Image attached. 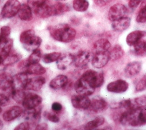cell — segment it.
Here are the masks:
<instances>
[{"instance_id": "1", "label": "cell", "mask_w": 146, "mask_h": 130, "mask_svg": "<svg viewBox=\"0 0 146 130\" xmlns=\"http://www.w3.org/2000/svg\"><path fill=\"white\" fill-rule=\"evenodd\" d=\"M120 123L126 126L140 127L146 124V106L126 110L121 115Z\"/></svg>"}, {"instance_id": "2", "label": "cell", "mask_w": 146, "mask_h": 130, "mask_svg": "<svg viewBox=\"0 0 146 130\" xmlns=\"http://www.w3.org/2000/svg\"><path fill=\"white\" fill-rule=\"evenodd\" d=\"M52 38L62 43H70L74 39L76 31L66 24H61L49 27Z\"/></svg>"}, {"instance_id": "3", "label": "cell", "mask_w": 146, "mask_h": 130, "mask_svg": "<svg viewBox=\"0 0 146 130\" xmlns=\"http://www.w3.org/2000/svg\"><path fill=\"white\" fill-rule=\"evenodd\" d=\"M20 41L27 51H33L41 45L42 40L40 37L35 35L33 30H27L21 34Z\"/></svg>"}, {"instance_id": "4", "label": "cell", "mask_w": 146, "mask_h": 130, "mask_svg": "<svg viewBox=\"0 0 146 130\" xmlns=\"http://www.w3.org/2000/svg\"><path fill=\"white\" fill-rule=\"evenodd\" d=\"M81 77L95 89L101 87L104 81V76L102 73L92 70L85 71Z\"/></svg>"}, {"instance_id": "5", "label": "cell", "mask_w": 146, "mask_h": 130, "mask_svg": "<svg viewBox=\"0 0 146 130\" xmlns=\"http://www.w3.org/2000/svg\"><path fill=\"white\" fill-rule=\"evenodd\" d=\"M21 4L18 0H8L4 5L1 11V16L5 19H9L17 14Z\"/></svg>"}, {"instance_id": "6", "label": "cell", "mask_w": 146, "mask_h": 130, "mask_svg": "<svg viewBox=\"0 0 146 130\" xmlns=\"http://www.w3.org/2000/svg\"><path fill=\"white\" fill-rule=\"evenodd\" d=\"M128 10L126 7L122 4H116L113 5L109 9L108 17L112 22L126 17Z\"/></svg>"}, {"instance_id": "7", "label": "cell", "mask_w": 146, "mask_h": 130, "mask_svg": "<svg viewBox=\"0 0 146 130\" xmlns=\"http://www.w3.org/2000/svg\"><path fill=\"white\" fill-rule=\"evenodd\" d=\"M75 89L78 94L88 97L92 95L96 89L81 77L75 84Z\"/></svg>"}, {"instance_id": "8", "label": "cell", "mask_w": 146, "mask_h": 130, "mask_svg": "<svg viewBox=\"0 0 146 130\" xmlns=\"http://www.w3.org/2000/svg\"><path fill=\"white\" fill-rule=\"evenodd\" d=\"M42 102V98L40 96L33 94L29 93L26 94L22 102L23 106L27 110L35 109L40 106Z\"/></svg>"}, {"instance_id": "9", "label": "cell", "mask_w": 146, "mask_h": 130, "mask_svg": "<svg viewBox=\"0 0 146 130\" xmlns=\"http://www.w3.org/2000/svg\"><path fill=\"white\" fill-rule=\"evenodd\" d=\"M128 87L129 84L126 81L117 80L110 83L107 86V89L108 91L115 94H121L126 92Z\"/></svg>"}, {"instance_id": "10", "label": "cell", "mask_w": 146, "mask_h": 130, "mask_svg": "<svg viewBox=\"0 0 146 130\" xmlns=\"http://www.w3.org/2000/svg\"><path fill=\"white\" fill-rule=\"evenodd\" d=\"M110 60L109 51L106 52L94 53L92 58V65L96 69H101L104 67Z\"/></svg>"}, {"instance_id": "11", "label": "cell", "mask_w": 146, "mask_h": 130, "mask_svg": "<svg viewBox=\"0 0 146 130\" xmlns=\"http://www.w3.org/2000/svg\"><path fill=\"white\" fill-rule=\"evenodd\" d=\"M29 80L27 73L22 72L13 77L12 90H24Z\"/></svg>"}, {"instance_id": "12", "label": "cell", "mask_w": 146, "mask_h": 130, "mask_svg": "<svg viewBox=\"0 0 146 130\" xmlns=\"http://www.w3.org/2000/svg\"><path fill=\"white\" fill-rule=\"evenodd\" d=\"M91 101L88 96L77 95L71 97V103L75 108L79 109H87L89 107Z\"/></svg>"}, {"instance_id": "13", "label": "cell", "mask_w": 146, "mask_h": 130, "mask_svg": "<svg viewBox=\"0 0 146 130\" xmlns=\"http://www.w3.org/2000/svg\"><path fill=\"white\" fill-rule=\"evenodd\" d=\"M92 57L88 51H82L74 56V63L77 67H83L86 66L92 60Z\"/></svg>"}, {"instance_id": "14", "label": "cell", "mask_w": 146, "mask_h": 130, "mask_svg": "<svg viewBox=\"0 0 146 130\" xmlns=\"http://www.w3.org/2000/svg\"><path fill=\"white\" fill-rule=\"evenodd\" d=\"M142 64L139 61H133L126 65L124 70L125 76L127 78L133 77L140 72Z\"/></svg>"}, {"instance_id": "15", "label": "cell", "mask_w": 146, "mask_h": 130, "mask_svg": "<svg viewBox=\"0 0 146 130\" xmlns=\"http://www.w3.org/2000/svg\"><path fill=\"white\" fill-rule=\"evenodd\" d=\"M145 35L146 31L143 30H135L131 32L126 37V44L129 46L133 47L135 44L141 41Z\"/></svg>"}, {"instance_id": "16", "label": "cell", "mask_w": 146, "mask_h": 130, "mask_svg": "<svg viewBox=\"0 0 146 130\" xmlns=\"http://www.w3.org/2000/svg\"><path fill=\"white\" fill-rule=\"evenodd\" d=\"M45 83V79L41 76L35 77L29 79L25 89L37 91H39Z\"/></svg>"}, {"instance_id": "17", "label": "cell", "mask_w": 146, "mask_h": 130, "mask_svg": "<svg viewBox=\"0 0 146 130\" xmlns=\"http://www.w3.org/2000/svg\"><path fill=\"white\" fill-rule=\"evenodd\" d=\"M108 104L107 102L102 98H96L91 101L89 109L96 113L102 112L106 110Z\"/></svg>"}, {"instance_id": "18", "label": "cell", "mask_w": 146, "mask_h": 130, "mask_svg": "<svg viewBox=\"0 0 146 130\" xmlns=\"http://www.w3.org/2000/svg\"><path fill=\"white\" fill-rule=\"evenodd\" d=\"M131 19L126 16L113 22L111 27L114 31L122 32L129 28L131 25Z\"/></svg>"}, {"instance_id": "19", "label": "cell", "mask_w": 146, "mask_h": 130, "mask_svg": "<svg viewBox=\"0 0 146 130\" xmlns=\"http://www.w3.org/2000/svg\"><path fill=\"white\" fill-rule=\"evenodd\" d=\"M74 60V56L70 53L61 55L57 62V67L59 70H64L70 66Z\"/></svg>"}, {"instance_id": "20", "label": "cell", "mask_w": 146, "mask_h": 130, "mask_svg": "<svg viewBox=\"0 0 146 130\" xmlns=\"http://www.w3.org/2000/svg\"><path fill=\"white\" fill-rule=\"evenodd\" d=\"M23 112L22 109L19 107L15 106L5 111L3 114V119L6 121H11L20 116Z\"/></svg>"}, {"instance_id": "21", "label": "cell", "mask_w": 146, "mask_h": 130, "mask_svg": "<svg viewBox=\"0 0 146 130\" xmlns=\"http://www.w3.org/2000/svg\"><path fill=\"white\" fill-rule=\"evenodd\" d=\"M13 84V77L6 72L0 73V89L7 91L12 89Z\"/></svg>"}, {"instance_id": "22", "label": "cell", "mask_w": 146, "mask_h": 130, "mask_svg": "<svg viewBox=\"0 0 146 130\" xmlns=\"http://www.w3.org/2000/svg\"><path fill=\"white\" fill-rule=\"evenodd\" d=\"M24 67L25 71L29 74H34V75H41L45 73V69L38 63L26 64L24 63Z\"/></svg>"}, {"instance_id": "23", "label": "cell", "mask_w": 146, "mask_h": 130, "mask_svg": "<svg viewBox=\"0 0 146 130\" xmlns=\"http://www.w3.org/2000/svg\"><path fill=\"white\" fill-rule=\"evenodd\" d=\"M17 15L21 19L22 21H31L33 18L32 9L28 4H22L19 10V12L17 13Z\"/></svg>"}, {"instance_id": "24", "label": "cell", "mask_w": 146, "mask_h": 130, "mask_svg": "<svg viewBox=\"0 0 146 130\" xmlns=\"http://www.w3.org/2000/svg\"><path fill=\"white\" fill-rule=\"evenodd\" d=\"M111 48V44L107 39H102L95 42L94 45V53L108 52Z\"/></svg>"}, {"instance_id": "25", "label": "cell", "mask_w": 146, "mask_h": 130, "mask_svg": "<svg viewBox=\"0 0 146 130\" xmlns=\"http://www.w3.org/2000/svg\"><path fill=\"white\" fill-rule=\"evenodd\" d=\"M33 11L36 16L41 18H47L53 16L52 6L48 5L46 3Z\"/></svg>"}, {"instance_id": "26", "label": "cell", "mask_w": 146, "mask_h": 130, "mask_svg": "<svg viewBox=\"0 0 146 130\" xmlns=\"http://www.w3.org/2000/svg\"><path fill=\"white\" fill-rule=\"evenodd\" d=\"M68 81V79L66 76L59 75L54 78L49 84L50 87L53 89H58L64 87Z\"/></svg>"}, {"instance_id": "27", "label": "cell", "mask_w": 146, "mask_h": 130, "mask_svg": "<svg viewBox=\"0 0 146 130\" xmlns=\"http://www.w3.org/2000/svg\"><path fill=\"white\" fill-rule=\"evenodd\" d=\"M36 108L27 110L26 117L27 120L30 121V123L31 125L38 122L41 119V109H36Z\"/></svg>"}, {"instance_id": "28", "label": "cell", "mask_w": 146, "mask_h": 130, "mask_svg": "<svg viewBox=\"0 0 146 130\" xmlns=\"http://www.w3.org/2000/svg\"><path fill=\"white\" fill-rule=\"evenodd\" d=\"M124 55V51L122 48L119 45H115L109 51L110 59L112 61H117L121 59Z\"/></svg>"}, {"instance_id": "29", "label": "cell", "mask_w": 146, "mask_h": 130, "mask_svg": "<svg viewBox=\"0 0 146 130\" xmlns=\"http://www.w3.org/2000/svg\"><path fill=\"white\" fill-rule=\"evenodd\" d=\"M104 122L105 119L103 117L98 116L94 120L87 123L85 124L84 128L85 129H94L102 125L104 123Z\"/></svg>"}, {"instance_id": "30", "label": "cell", "mask_w": 146, "mask_h": 130, "mask_svg": "<svg viewBox=\"0 0 146 130\" xmlns=\"http://www.w3.org/2000/svg\"><path fill=\"white\" fill-rule=\"evenodd\" d=\"M13 45L12 40L9 39L7 42L0 46V55H1L4 60L11 53Z\"/></svg>"}, {"instance_id": "31", "label": "cell", "mask_w": 146, "mask_h": 130, "mask_svg": "<svg viewBox=\"0 0 146 130\" xmlns=\"http://www.w3.org/2000/svg\"><path fill=\"white\" fill-rule=\"evenodd\" d=\"M72 7L76 11L82 12L88 9L89 3L87 0H74Z\"/></svg>"}, {"instance_id": "32", "label": "cell", "mask_w": 146, "mask_h": 130, "mask_svg": "<svg viewBox=\"0 0 146 130\" xmlns=\"http://www.w3.org/2000/svg\"><path fill=\"white\" fill-rule=\"evenodd\" d=\"M52 8L53 16L62 15L69 10V8L66 4L59 3L52 5Z\"/></svg>"}, {"instance_id": "33", "label": "cell", "mask_w": 146, "mask_h": 130, "mask_svg": "<svg viewBox=\"0 0 146 130\" xmlns=\"http://www.w3.org/2000/svg\"><path fill=\"white\" fill-rule=\"evenodd\" d=\"M41 58V51L38 48L32 51L30 57L26 60V64H32V63H38Z\"/></svg>"}, {"instance_id": "34", "label": "cell", "mask_w": 146, "mask_h": 130, "mask_svg": "<svg viewBox=\"0 0 146 130\" xmlns=\"http://www.w3.org/2000/svg\"><path fill=\"white\" fill-rule=\"evenodd\" d=\"M60 56L61 53L60 52H52L46 53L44 55L43 61L45 63H50L57 61Z\"/></svg>"}, {"instance_id": "35", "label": "cell", "mask_w": 146, "mask_h": 130, "mask_svg": "<svg viewBox=\"0 0 146 130\" xmlns=\"http://www.w3.org/2000/svg\"><path fill=\"white\" fill-rule=\"evenodd\" d=\"M24 90H12V97L17 103H22L26 96Z\"/></svg>"}, {"instance_id": "36", "label": "cell", "mask_w": 146, "mask_h": 130, "mask_svg": "<svg viewBox=\"0 0 146 130\" xmlns=\"http://www.w3.org/2000/svg\"><path fill=\"white\" fill-rule=\"evenodd\" d=\"M21 57L20 55L18 54H12L11 53L8 56V57L4 60L3 64L4 65H12L17 61H19Z\"/></svg>"}, {"instance_id": "37", "label": "cell", "mask_w": 146, "mask_h": 130, "mask_svg": "<svg viewBox=\"0 0 146 130\" xmlns=\"http://www.w3.org/2000/svg\"><path fill=\"white\" fill-rule=\"evenodd\" d=\"M136 22L139 23H146V4L139 11L136 16Z\"/></svg>"}, {"instance_id": "38", "label": "cell", "mask_w": 146, "mask_h": 130, "mask_svg": "<svg viewBox=\"0 0 146 130\" xmlns=\"http://www.w3.org/2000/svg\"><path fill=\"white\" fill-rule=\"evenodd\" d=\"M46 3V0H27V4L34 11Z\"/></svg>"}, {"instance_id": "39", "label": "cell", "mask_w": 146, "mask_h": 130, "mask_svg": "<svg viewBox=\"0 0 146 130\" xmlns=\"http://www.w3.org/2000/svg\"><path fill=\"white\" fill-rule=\"evenodd\" d=\"M144 41L143 40L140 41L139 43H137L136 44H135L134 47V51L135 53L137 55H142L145 52L144 51Z\"/></svg>"}, {"instance_id": "40", "label": "cell", "mask_w": 146, "mask_h": 130, "mask_svg": "<svg viewBox=\"0 0 146 130\" xmlns=\"http://www.w3.org/2000/svg\"><path fill=\"white\" fill-rule=\"evenodd\" d=\"M133 101L136 107L146 106V95H143L137 97L133 99Z\"/></svg>"}, {"instance_id": "41", "label": "cell", "mask_w": 146, "mask_h": 130, "mask_svg": "<svg viewBox=\"0 0 146 130\" xmlns=\"http://www.w3.org/2000/svg\"><path fill=\"white\" fill-rule=\"evenodd\" d=\"M45 116L48 120H49L51 122L58 123L59 121V117L54 113L46 112L45 113Z\"/></svg>"}, {"instance_id": "42", "label": "cell", "mask_w": 146, "mask_h": 130, "mask_svg": "<svg viewBox=\"0 0 146 130\" xmlns=\"http://www.w3.org/2000/svg\"><path fill=\"white\" fill-rule=\"evenodd\" d=\"M145 0H129L128 5L132 9H136L140 4L144 3Z\"/></svg>"}, {"instance_id": "43", "label": "cell", "mask_w": 146, "mask_h": 130, "mask_svg": "<svg viewBox=\"0 0 146 130\" xmlns=\"http://www.w3.org/2000/svg\"><path fill=\"white\" fill-rule=\"evenodd\" d=\"M31 124L29 121H25L23 123H22L19 125H18L15 129L17 130H28L31 128Z\"/></svg>"}, {"instance_id": "44", "label": "cell", "mask_w": 146, "mask_h": 130, "mask_svg": "<svg viewBox=\"0 0 146 130\" xmlns=\"http://www.w3.org/2000/svg\"><path fill=\"white\" fill-rule=\"evenodd\" d=\"M0 34L1 35L7 37H9L10 34H11V29L9 26H3L0 29Z\"/></svg>"}, {"instance_id": "45", "label": "cell", "mask_w": 146, "mask_h": 130, "mask_svg": "<svg viewBox=\"0 0 146 130\" xmlns=\"http://www.w3.org/2000/svg\"><path fill=\"white\" fill-rule=\"evenodd\" d=\"M9 103V98L4 94H0V106H5Z\"/></svg>"}, {"instance_id": "46", "label": "cell", "mask_w": 146, "mask_h": 130, "mask_svg": "<svg viewBox=\"0 0 146 130\" xmlns=\"http://www.w3.org/2000/svg\"><path fill=\"white\" fill-rule=\"evenodd\" d=\"M112 0H94L95 3L99 7H104L110 3Z\"/></svg>"}, {"instance_id": "47", "label": "cell", "mask_w": 146, "mask_h": 130, "mask_svg": "<svg viewBox=\"0 0 146 130\" xmlns=\"http://www.w3.org/2000/svg\"><path fill=\"white\" fill-rule=\"evenodd\" d=\"M52 109L54 112H59L62 109V106L58 102H54L52 105Z\"/></svg>"}, {"instance_id": "48", "label": "cell", "mask_w": 146, "mask_h": 130, "mask_svg": "<svg viewBox=\"0 0 146 130\" xmlns=\"http://www.w3.org/2000/svg\"><path fill=\"white\" fill-rule=\"evenodd\" d=\"M9 39V37H5L0 34V46L2 45L5 42H7Z\"/></svg>"}, {"instance_id": "49", "label": "cell", "mask_w": 146, "mask_h": 130, "mask_svg": "<svg viewBox=\"0 0 146 130\" xmlns=\"http://www.w3.org/2000/svg\"><path fill=\"white\" fill-rule=\"evenodd\" d=\"M48 127H47V125L45 123H42V124H39V125H37L35 128L36 129H47Z\"/></svg>"}, {"instance_id": "50", "label": "cell", "mask_w": 146, "mask_h": 130, "mask_svg": "<svg viewBox=\"0 0 146 130\" xmlns=\"http://www.w3.org/2000/svg\"><path fill=\"white\" fill-rule=\"evenodd\" d=\"M3 61H4V59H3V58L2 56H1V55H0V65H1V64H3Z\"/></svg>"}, {"instance_id": "51", "label": "cell", "mask_w": 146, "mask_h": 130, "mask_svg": "<svg viewBox=\"0 0 146 130\" xmlns=\"http://www.w3.org/2000/svg\"><path fill=\"white\" fill-rule=\"evenodd\" d=\"M3 127V123L1 120H0V129H2Z\"/></svg>"}, {"instance_id": "52", "label": "cell", "mask_w": 146, "mask_h": 130, "mask_svg": "<svg viewBox=\"0 0 146 130\" xmlns=\"http://www.w3.org/2000/svg\"><path fill=\"white\" fill-rule=\"evenodd\" d=\"M144 51L145 52H146V41H144Z\"/></svg>"}, {"instance_id": "53", "label": "cell", "mask_w": 146, "mask_h": 130, "mask_svg": "<svg viewBox=\"0 0 146 130\" xmlns=\"http://www.w3.org/2000/svg\"><path fill=\"white\" fill-rule=\"evenodd\" d=\"M1 111H2V109H1V106H0V113H1Z\"/></svg>"}, {"instance_id": "54", "label": "cell", "mask_w": 146, "mask_h": 130, "mask_svg": "<svg viewBox=\"0 0 146 130\" xmlns=\"http://www.w3.org/2000/svg\"><path fill=\"white\" fill-rule=\"evenodd\" d=\"M145 84H146V81H145Z\"/></svg>"}, {"instance_id": "55", "label": "cell", "mask_w": 146, "mask_h": 130, "mask_svg": "<svg viewBox=\"0 0 146 130\" xmlns=\"http://www.w3.org/2000/svg\"><path fill=\"white\" fill-rule=\"evenodd\" d=\"M0 2H1V0H0Z\"/></svg>"}]
</instances>
